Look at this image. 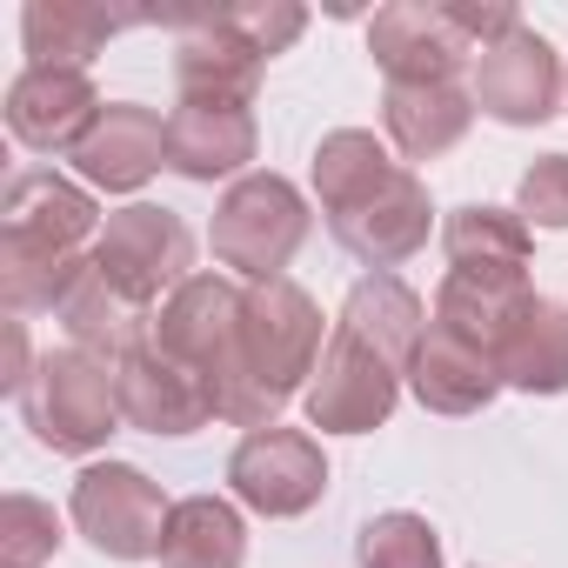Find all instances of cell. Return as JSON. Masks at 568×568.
<instances>
[{
    "mask_svg": "<svg viewBox=\"0 0 568 568\" xmlns=\"http://www.w3.org/2000/svg\"><path fill=\"white\" fill-rule=\"evenodd\" d=\"M227 488L241 508L267 515V521H295L328 495V455L308 428H254L241 435V448L227 455Z\"/></svg>",
    "mask_w": 568,
    "mask_h": 568,
    "instance_id": "obj_7",
    "label": "cell"
},
{
    "mask_svg": "<svg viewBox=\"0 0 568 568\" xmlns=\"http://www.w3.org/2000/svg\"><path fill=\"white\" fill-rule=\"evenodd\" d=\"M68 515H74V528L88 535L94 555H108V561H154L174 501H168L161 481H154L148 468H134V462H88V468L74 475Z\"/></svg>",
    "mask_w": 568,
    "mask_h": 568,
    "instance_id": "obj_5",
    "label": "cell"
},
{
    "mask_svg": "<svg viewBox=\"0 0 568 568\" xmlns=\"http://www.w3.org/2000/svg\"><path fill=\"white\" fill-rule=\"evenodd\" d=\"M475 94L462 81H415V88H388L382 94V121H388V141L408 154V161H442L468 121H475Z\"/></svg>",
    "mask_w": 568,
    "mask_h": 568,
    "instance_id": "obj_22",
    "label": "cell"
},
{
    "mask_svg": "<svg viewBox=\"0 0 568 568\" xmlns=\"http://www.w3.org/2000/svg\"><path fill=\"white\" fill-rule=\"evenodd\" d=\"M355 561L362 568H442V535L428 515L415 508H388L375 521H362L355 535Z\"/></svg>",
    "mask_w": 568,
    "mask_h": 568,
    "instance_id": "obj_28",
    "label": "cell"
},
{
    "mask_svg": "<svg viewBox=\"0 0 568 568\" xmlns=\"http://www.w3.org/2000/svg\"><path fill=\"white\" fill-rule=\"evenodd\" d=\"M241 315H247V288H241V281H227V274H187L181 288L161 302V315H154L148 335H154L161 355H174L181 368L207 375L241 342Z\"/></svg>",
    "mask_w": 568,
    "mask_h": 568,
    "instance_id": "obj_10",
    "label": "cell"
},
{
    "mask_svg": "<svg viewBox=\"0 0 568 568\" xmlns=\"http://www.w3.org/2000/svg\"><path fill=\"white\" fill-rule=\"evenodd\" d=\"M442 254H448V274H481V281H528V261H535V241H528V221L515 207H488V201H468L442 221Z\"/></svg>",
    "mask_w": 568,
    "mask_h": 568,
    "instance_id": "obj_20",
    "label": "cell"
},
{
    "mask_svg": "<svg viewBox=\"0 0 568 568\" xmlns=\"http://www.w3.org/2000/svg\"><path fill=\"white\" fill-rule=\"evenodd\" d=\"M68 161L101 194H141L168 168V121L154 108H141V101H108L101 121L88 128V141Z\"/></svg>",
    "mask_w": 568,
    "mask_h": 568,
    "instance_id": "obj_15",
    "label": "cell"
},
{
    "mask_svg": "<svg viewBox=\"0 0 568 568\" xmlns=\"http://www.w3.org/2000/svg\"><path fill=\"white\" fill-rule=\"evenodd\" d=\"M368 54L388 74V88H415V81H455L475 48L455 34L442 0H395L368 21Z\"/></svg>",
    "mask_w": 568,
    "mask_h": 568,
    "instance_id": "obj_12",
    "label": "cell"
},
{
    "mask_svg": "<svg viewBox=\"0 0 568 568\" xmlns=\"http://www.w3.org/2000/svg\"><path fill=\"white\" fill-rule=\"evenodd\" d=\"M61 328H68V348H81V355H101V362H121L128 348H141L148 342V328H154V315L148 308H134L114 281L88 261V274L74 281V295L61 302V315H54Z\"/></svg>",
    "mask_w": 568,
    "mask_h": 568,
    "instance_id": "obj_24",
    "label": "cell"
},
{
    "mask_svg": "<svg viewBox=\"0 0 568 568\" xmlns=\"http://www.w3.org/2000/svg\"><path fill=\"white\" fill-rule=\"evenodd\" d=\"M114 388H121V422L141 435H194L214 422L207 382L194 368H181L174 355H161L154 335L114 362Z\"/></svg>",
    "mask_w": 568,
    "mask_h": 568,
    "instance_id": "obj_13",
    "label": "cell"
},
{
    "mask_svg": "<svg viewBox=\"0 0 568 568\" xmlns=\"http://www.w3.org/2000/svg\"><path fill=\"white\" fill-rule=\"evenodd\" d=\"M154 561H161V568H241V561H247V521H241V508L221 501V495H187V501H174Z\"/></svg>",
    "mask_w": 568,
    "mask_h": 568,
    "instance_id": "obj_26",
    "label": "cell"
},
{
    "mask_svg": "<svg viewBox=\"0 0 568 568\" xmlns=\"http://www.w3.org/2000/svg\"><path fill=\"white\" fill-rule=\"evenodd\" d=\"M328 227H335V241H342L368 274H395L402 261H415V254L428 247V227H435L428 181H422L415 168H395V181H388L375 201H362L355 214H342V221H328Z\"/></svg>",
    "mask_w": 568,
    "mask_h": 568,
    "instance_id": "obj_16",
    "label": "cell"
},
{
    "mask_svg": "<svg viewBox=\"0 0 568 568\" xmlns=\"http://www.w3.org/2000/svg\"><path fill=\"white\" fill-rule=\"evenodd\" d=\"M148 8H94V0H28L21 14V41H28V68H74L88 74V61L121 34L141 28Z\"/></svg>",
    "mask_w": 568,
    "mask_h": 568,
    "instance_id": "obj_19",
    "label": "cell"
},
{
    "mask_svg": "<svg viewBox=\"0 0 568 568\" xmlns=\"http://www.w3.org/2000/svg\"><path fill=\"white\" fill-rule=\"evenodd\" d=\"M101 207L81 181L54 168H28L8 181L0 201V302L8 315H61L74 281L94 261Z\"/></svg>",
    "mask_w": 568,
    "mask_h": 568,
    "instance_id": "obj_1",
    "label": "cell"
},
{
    "mask_svg": "<svg viewBox=\"0 0 568 568\" xmlns=\"http://www.w3.org/2000/svg\"><path fill=\"white\" fill-rule=\"evenodd\" d=\"M515 214L561 234L568 227V154H541L521 168V187H515Z\"/></svg>",
    "mask_w": 568,
    "mask_h": 568,
    "instance_id": "obj_31",
    "label": "cell"
},
{
    "mask_svg": "<svg viewBox=\"0 0 568 568\" xmlns=\"http://www.w3.org/2000/svg\"><path fill=\"white\" fill-rule=\"evenodd\" d=\"M501 388H508V382H501L495 355L468 348L462 335H448V328L428 315V328H422V342H415V355H408V395H415L428 415H481Z\"/></svg>",
    "mask_w": 568,
    "mask_h": 568,
    "instance_id": "obj_17",
    "label": "cell"
},
{
    "mask_svg": "<svg viewBox=\"0 0 568 568\" xmlns=\"http://www.w3.org/2000/svg\"><path fill=\"white\" fill-rule=\"evenodd\" d=\"M395 168H402V161H388V141H375L368 128H335V134H322V148H315V201H322V214H328V221L355 214L362 201H375V194L395 181Z\"/></svg>",
    "mask_w": 568,
    "mask_h": 568,
    "instance_id": "obj_25",
    "label": "cell"
},
{
    "mask_svg": "<svg viewBox=\"0 0 568 568\" xmlns=\"http://www.w3.org/2000/svg\"><path fill=\"white\" fill-rule=\"evenodd\" d=\"M101 94L74 68H21L8 88V134L34 154H74L101 121Z\"/></svg>",
    "mask_w": 568,
    "mask_h": 568,
    "instance_id": "obj_14",
    "label": "cell"
},
{
    "mask_svg": "<svg viewBox=\"0 0 568 568\" xmlns=\"http://www.w3.org/2000/svg\"><path fill=\"white\" fill-rule=\"evenodd\" d=\"M308 194L288 181V174H241L221 207H214V261L234 267L247 288L254 281H281V267H288L308 241Z\"/></svg>",
    "mask_w": 568,
    "mask_h": 568,
    "instance_id": "obj_3",
    "label": "cell"
},
{
    "mask_svg": "<svg viewBox=\"0 0 568 568\" xmlns=\"http://www.w3.org/2000/svg\"><path fill=\"white\" fill-rule=\"evenodd\" d=\"M475 108L501 128H541L561 94H568V74H561V54L521 21L515 34H501L495 48L475 54V81H468Z\"/></svg>",
    "mask_w": 568,
    "mask_h": 568,
    "instance_id": "obj_9",
    "label": "cell"
},
{
    "mask_svg": "<svg viewBox=\"0 0 568 568\" xmlns=\"http://www.w3.org/2000/svg\"><path fill=\"white\" fill-rule=\"evenodd\" d=\"M261 134L247 108H221V101H181L168 114V168L181 181H241L254 161Z\"/></svg>",
    "mask_w": 568,
    "mask_h": 568,
    "instance_id": "obj_18",
    "label": "cell"
},
{
    "mask_svg": "<svg viewBox=\"0 0 568 568\" xmlns=\"http://www.w3.org/2000/svg\"><path fill=\"white\" fill-rule=\"evenodd\" d=\"M61 515L41 495H8L0 501V568H48L61 555Z\"/></svg>",
    "mask_w": 568,
    "mask_h": 568,
    "instance_id": "obj_29",
    "label": "cell"
},
{
    "mask_svg": "<svg viewBox=\"0 0 568 568\" xmlns=\"http://www.w3.org/2000/svg\"><path fill=\"white\" fill-rule=\"evenodd\" d=\"M21 422L54 455H101L108 435L121 428L114 362L81 355V348H48L34 362V382L21 388Z\"/></svg>",
    "mask_w": 568,
    "mask_h": 568,
    "instance_id": "obj_2",
    "label": "cell"
},
{
    "mask_svg": "<svg viewBox=\"0 0 568 568\" xmlns=\"http://www.w3.org/2000/svg\"><path fill=\"white\" fill-rule=\"evenodd\" d=\"M528 308H535V288H528V281L442 274V288H435V322H442L448 335H462L468 348L495 355V368H501V348H508V335L521 328Z\"/></svg>",
    "mask_w": 568,
    "mask_h": 568,
    "instance_id": "obj_21",
    "label": "cell"
},
{
    "mask_svg": "<svg viewBox=\"0 0 568 568\" xmlns=\"http://www.w3.org/2000/svg\"><path fill=\"white\" fill-rule=\"evenodd\" d=\"M342 328L362 335V342H368L382 362H395L402 382H408V355H415V342H422V328H428V308H422V295L408 288L402 274H362L355 288H348V302H342Z\"/></svg>",
    "mask_w": 568,
    "mask_h": 568,
    "instance_id": "obj_23",
    "label": "cell"
},
{
    "mask_svg": "<svg viewBox=\"0 0 568 568\" xmlns=\"http://www.w3.org/2000/svg\"><path fill=\"white\" fill-rule=\"evenodd\" d=\"M501 382L521 395H568V308L535 295L521 328L501 348Z\"/></svg>",
    "mask_w": 568,
    "mask_h": 568,
    "instance_id": "obj_27",
    "label": "cell"
},
{
    "mask_svg": "<svg viewBox=\"0 0 568 568\" xmlns=\"http://www.w3.org/2000/svg\"><path fill=\"white\" fill-rule=\"evenodd\" d=\"M168 28H181V41H174V81H181V101L254 108V88H261V68H267V61L227 28V8L168 14Z\"/></svg>",
    "mask_w": 568,
    "mask_h": 568,
    "instance_id": "obj_11",
    "label": "cell"
},
{
    "mask_svg": "<svg viewBox=\"0 0 568 568\" xmlns=\"http://www.w3.org/2000/svg\"><path fill=\"white\" fill-rule=\"evenodd\" d=\"M94 267L114 281L134 308H154V302H168L181 281L194 274V234H187L181 214H168L154 201H134V207L101 221Z\"/></svg>",
    "mask_w": 568,
    "mask_h": 568,
    "instance_id": "obj_6",
    "label": "cell"
},
{
    "mask_svg": "<svg viewBox=\"0 0 568 568\" xmlns=\"http://www.w3.org/2000/svg\"><path fill=\"white\" fill-rule=\"evenodd\" d=\"M227 28H234L261 61H274V54H288V48L302 41L308 8H295V0H241V8H227Z\"/></svg>",
    "mask_w": 568,
    "mask_h": 568,
    "instance_id": "obj_30",
    "label": "cell"
},
{
    "mask_svg": "<svg viewBox=\"0 0 568 568\" xmlns=\"http://www.w3.org/2000/svg\"><path fill=\"white\" fill-rule=\"evenodd\" d=\"M402 402V368L382 362L362 335H348L342 322L328 328V348L315 362V382L302 395V415L308 428L322 435H375Z\"/></svg>",
    "mask_w": 568,
    "mask_h": 568,
    "instance_id": "obj_8",
    "label": "cell"
},
{
    "mask_svg": "<svg viewBox=\"0 0 568 568\" xmlns=\"http://www.w3.org/2000/svg\"><path fill=\"white\" fill-rule=\"evenodd\" d=\"M328 335H322V308L302 281H254L247 288V315H241V355L254 368V382L288 408L295 395H308L315 362H322Z\"/></svg>",
    "mask_w": 568,
    "mask_h": 568,
    "instance_id": "obj_4",
    "label": "cell"
}]
</instances>
